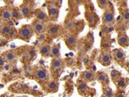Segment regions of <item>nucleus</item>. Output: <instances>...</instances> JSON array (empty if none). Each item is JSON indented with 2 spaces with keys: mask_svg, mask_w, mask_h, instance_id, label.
<instances>
[{
  "mask_svg": "<svg viewBox=\"0 0 129 97\" xmlns=\"http://www.w3.org/2000/svg\"><path fill=\"white\" fill-rule=\"evenodd\" d=\"M35 33H34V30H33L32 25L26 24V25H22L20 28V29L18 30L17 38L22 40L28 42L30 39L32 38V36Z\"/></svg>",
  "mask_w": 129,
  "mask_h": 97,
  "instance_id": "1",
  "label": "nucleus"
},
{
  "mask_svg": "<svg viewBox=\"0 0 129 97\" xmlns=\"http://www.w3.org/2000/svg\"><path fill=\"white\" fill-rule=\"evenodd\" d=\"M102 22L103 25H107L109 27L112 26L114 23V10L111 4L103 12Z\"/></svg>",
  "mask_w": 129,
  "mask_h": 97,
  "instance_id": "2",
  "label": "nucleus"
},
{
  "mask_svg": "<svg viewBox=\"0 0 129 97\" xmlns=\"http://www.w3.org/2000/svg\"><path fill=\"white\" fill-rule=\"evenodd\" d=\"M34 76L38 80L39 82H45L48 80V74H47V70L44 67L36 66L34 69Z\"/></svg>",
  "mask_w": 129,
  "mask_h": 97,
  "instance_id": "3",
  "label": "nucleus"
},
{
  "mask_svg": "<svg viewBox=\"0 0 129 97\" xmlns=\"http://www.w3.org/2000/svg\"><path fill=\"white\" fill-rule=\"evenodd\" d=\"M47 14L49 16L50 20L57 21L59 15V8L54 3H48L47 5Z\"/></svg>",
  "mask_w": 129,
  "mask_h": 97,
  "instance_id": "4",
  "label": "nucleus"
},
{
  "mask_svg": "<svg viewBox=\"0 0 129 97\" xmlns=\"http://www.w3.org/2000/svg\"><path fill=\"white\" fill-rule=\"evenodd\" d=\"M99 63L101 64L103 66H109L112 63V56L110 54L109 50H104L103 49L102 51L101 54L99 57Z\"/></svg>",
  "mask_w": 129,
  "mask_h": 97,
  "instance_id": "5",
  "label": "nucleus"
},
{
  "mask_svg": "<svg viewBox=\"0 0 129 97\" xmlns=\"http://www.w3.org/2000/svg\"><path fill=\"white\" fill-rule=\"evenodd\" d=\"M84 16H85V18H86L89 28H95V27L96 26L97 22H98V16H96V14L93 11L86 10Z\"/></svg>",
  "mask_w": 129,
  "mask_h": 97,
  "instance_id": "6",
  "label": "nucleus"
},
{
  "mask_svg": "<svg viewBox=\"0 0 129 97\" xmlns=\"http://www.w3.org/2000/svg\"><path fill=\"white\" fill-rule=\"evenodd\" d=\"M64 65V61L60 59V57H55L53 58L51 63V71L52 73L55 74L58 73L60 70L63 68Z\"/></svg>",
  "mask_w": 129,
  "mask_h": 97,
  "instance_id": "7",
  "label": "nucleus"
},
{
  "mask_svg": "<svg viewBox=\"0 0 129 97\" xmlns=\"http://www.w3.org/2000/svg\"><path fill=\"white\" fill-rule=\"evenodd\" d=\"M77 41H78V39H77V35L73 33H70L64 38V43H66V46L70 49V50H74L75 47H76L77 45Z\"/></svg>",
  "mask_w": 129,
  "mask_h": 97,
  "instance_id": "8",
  "label": "nucleus"
},
{
  "mask_svg": "<svg viewBox=\"0 0 129 97\" xmlns=\"http://www.w3.org/2000/svg\"><path fill=\"white\" fill-rule=\"evenodd\" d=\"M31 25H32L33 30H34V33L35 34H41V33H42L46 28L45 22H41V21L36 19V18H35V20L33 21V22H32Z\"/></svg>",
  "mask_w": 129,
  "mask_h": 97,
  "instance_id": "9",
  "label": "nucleus"
},
{
  "mask_svg": "<svg viewBox=\"0 0 129 97\" xmlns=\"http://www.w3.org/2000/svg\"><path fill=\"white\" fill-rule=\"evenodd\" d=\"M117 42L121 47H126L129 46V37L125 31H120L117 36Z\"/></svg>",
  "mask_w": 129,
  "mask_h": 97,
  "instance_id": "10",
  "label": "nucleus"
},
{
  "mask_svg": "<svg viewBox=\"0 0 129 97\" xmlns=\"http://www.w3.org/2000/svg\"><path fill=\"white\" fill-rule=\"evenodd\" d=\"M0 19L1 22H8L12 19V13H11V8L5 7L1 9V14H0Z\"/></svg>",
  "mask_w": 129,
  "mask_h": 97,
  "instance_id": "11",
  "label": "nucleus"
},
{
  "mask_svg": "<svg viewBox=\"0 0 129 97\" xmlns=\"http://www.w3.org/2000/svg\"><path fill=\"white\" fill-rule=\"evenodd\" d=\"M47 34L52 36H57L59 35L60 32H61V27L58 24L54 23H50L47 27Z\"/></svg>",
  "mask_w": 129,
  "mask_h": 97,
  "instance_id": "12",
  "label": "nucleus"
},
{
  "mask_svg": "<svg viewBox=\"0 0 129 97\" xmlns=\"http://www.w3.org/2000/svg\"><path fill=\"white\" fill-rule=\"evenodd\" d=\"M95 79L96 81L100 82L103 86H107L109 84V76L107 73H105L104 71H100L97 72L96 75H95Z\"/></svg>",
  "mask_w": 129,
  "mask_h": 97,
  "instance_id": "13",
  "label": "nucleus"
},
{
  "mask_svg": "<svg viewBox=\"0 0 129 97\" xmlns=\"http://www.w3.org/2000/svg\"><path fill=\"white\" fill-rule=\"evenodd\" d=\"M34 14H35V18H36V19L40 20V21H41V22H45V23L50 20L48 14H47L45 11H43V10H41V9L35 10L34 11Z\"/></svg>",
  "mask_w": 129,
  "mask_h": 97,
  "instance_id": "14",
  "label": "nucleus"
},
{
  "mask_svg": "<svg viewBox=\"0 0 129 97\" xmlns=\"http://www.w3.org/2000/svg\"><path fill=\"white\" fill-rule=\"evenodd\" d=\"M20 10H21V12H22V16H23V17L27 18V19H29L31 16H32L33 14H34L32 8H31V6L29 5H21L20 6Z\"/></svg>",
  "mask_w": 129,
  "mask_h": 97,
  "instance_id": "15",
  "label": "nucleus"
},
{
  "mask_svg": "<svg viewBox=\"0 0 129 97\" xmlns=\"http://www.w3.org/2000/svg\"><path fill=\"white\" fill-rule=\"evenodd\" d=\"M113 57L114 59H115V61H117L119 64H121L123 65L125 62V54L122 51V49H115L113 52Z\"/></svg>",
  "mask_w": 129,
  "mask_h": 97,
  "instance_id": "16",
  "label": "nucleus"
},
{
  "mask_svg": "<svg viewBox=\"0 0 129 97\" xmlns=\"http://www.w3.org/2000/svg\"><path fill=\"white\" fill-rule=\"evenodd\" d=\"M95 78V74L94 71L91 70H86L84 72L81 73V79L84 80L85 82H90L93 81Z\"/></svg>",
  "mask_w": 129,
  "mask_h": 97,
  "instance_id": "17",
  "label": "nucleus"
},
{
  "mask_svg": "<svg viewBox=\"0 0 129 97\" xmlns=\"http://www.w3.org/2000/svg\"><path fill=\"white\" fill-rule=\"evenodd\" d=\"M39 52H40L41 55L42 57H47L50 56V53H51V46L49 44L46 42L41 43L39 46Z\"/></svg>",
  "mask_w": 129,
  "mask_h": 97,
  "instance_id": "18",
  "label": "nucleus"
},
{
  "mask_svg": "<svg viewBox=\"0 0 129 97\" xmlns=\"http://www.w3.org/2000/svg\"><path fill=\"white\" fill-rule=\"evenodd\" d=\"M59 82L56 81V80H53V81L47 82L46 88H47V91L48 93H55L59 89Z\"/></svg>",
  "mask_w": 129,
  "mask_h": 97,
  "instance_id": "19",
  "label": "nucleus"
},
{
  "mask_svg": "<svg viewBox=\"0 0 129 97\" xmlns=\"http://www.w3.org/2000/svg\"><path fill=\"white\" fill-rule=\"evenodd\" d=\"M64 28L69 31V32H73L75 30V28H76V23H75L74 20L72 17H69V16L66 17V19L64 20Z\"/></svg>",
  "mask_w": 129,
  "mask_h": 97,
  "instance_id": "20",
  "label": "nucleus"
},
{
  "mask_svg": "<svg viewBox=\"0 0 129 97\" xmlns=\"http://www.w3.org/2000/svg\"><path fill=\"white\" fill-rule=\"evenodd\" d=\"M3 55H4V57H5L6 63H12V62L16 59V53L13 50H9V51L5 52Z\"/></svg>",
  "mask_w": 129,
  "mask_h": 97,
  "instance_id": "21",
  "label": "nucleus"
},
{
  "mask_svg": "<svg viewBox=\"0 0 129 97\" xmlns=\"http://www.w3.org/2000/svg\"><path fill=\"white\" fill-rule=\"evenodd\" d=\"M10 28H11V26L8 22H1V24H0V33H1V35L7 36L10 30Z\"/></svg>",
  "mask_w": 129,
  "mask_h": 97,
  "instance_id": "22",
  "label": "nucleus"
},
{
  "mask_svg": "<svg viewBox=\"0 0 129 97\" xmlns=\"http://www.w3.org/2000/svg\"><path fill=\"white\" fill-rule=\"evenodd\" d=\"M77 88H78V91L80 94H85L88 90V86H87V83L84 80H80V81L78 82V84H77Z\"/></svg>",
  "mask_w": 129,
  "mask_h": 97,
  "instance_id": "23",
  "label": "nucleus"
},
{
  "mask_svg": "<svg viewBox=\"0 0 129 97\" xmlns=\"http://www.w3.org/2000/svg\"><path fill=\"white\" fill-rule=\"evenodd\" d=\"M50 56L52 58L55 57H60V45L59 43L54 44L51 47V53H50Z\"/></svg>",
  "mask_w": 129,
  "mask_h": 97,
  "instance_id": "24",
  "label": "nucleus"
},
{
  "mask_svg": "<svg viewBox=\"0 0 129 97\" xmlns=\"http://www.w3.org/2000/svg\"><path fill=\"white\" fill-rule=\"evenodd\" d=\"M11 13H12V19L15 20H20L23 17L21 10H19L16 8H11Z\"/></svg>",
  "mask_w": 129,
  "mask_h": 97,
  "instance_id": "25",
  "label": "nucleus"
},
{
  "mask_svg": "<svg viewBox=\"0 0 129 97\" xmlns=\"http://www.w3.org/2000/svg\"><path fill=\"white\" fill-rule=\"evenodd\" d=\"M127 83H128V82H126V78L121 77H120L119 79L115 82V84H116V86H117L118 89H122V88H124L126 86V84H127Z\"/></svg>",
  "mask_w": 129,
  "mask_h": 97,
  "instance_id": "26",
  "label": "nucleus"
},
{
  "mask_svg": "<svg viewBox=\"0 0 129 97\" xmlns=\"http://www.w3.org/2000/svg\"><path fill=\"white\" fill-rule=\"evenodd\" d=\"M114 92L112 90V88L109 87V86H103V96H107V97H112L114 96Z\"/></svg>",
  "mask_w": 129,
  "mask_h": 97,
  "instance_id": "27",
  "label": "nucleus"
},
{
  "mask_svg": "<svg viewBox=\"0 0 129 97\" xmlns=\"http://www.w3.org/2000/svg\"><path fill=\"white\" fill-rule=\"evenodd\" d=\"M96 3H97V5H98L100 9L103 10H105L110 5L109 0H96Z\"/></svg>",
  "mask_w": 129,
  "mask_h": 97,
  "instance_id": "28",
  "label": "nucleus"
},
{
  "mask_svg": "<svg viewBox=\"0 0 129 97\" xmlns=\"http://www.w3.org/2000/svg\"><path fill=\"white\" fill-rule=\"evenodd\" d=\"M84 3V0H68V5H69L70 8L81 5Z\"/></svg>",
  "mask_w": 129,
  "mask_h": 97,
  "instance_id": "29",
  "label": "nucleus"
},
{
  "mask_svg": "<svg viewBox=\"0 0 129 97\" xmlns=\"http://www.w3.org/2000/svg\"><path fill=\"white\" fill-rule=\"evenodd\" d=\"M17 35H18V32L16 31V29L14 28V27L11 26V28H10V30L9 34H8L7 37L10 39H15L17 37Z\"/></svg>",
  "mask_w": 129,
  "mask_h": 97,
  "instance_id": "30",
  "label": "nucleus"
},
{
  "mask_svg": "<svg viewBox=\"0 0 129 97\" xmlns=\"http://www.w3.org/2000/svg\"><path fill=\"white\" fill-rule=\"evenodd\" d=\"M110 76H111L112 80H113L114 82H116L120 77L121 74H120V72H119L118 71H116V70H113V71H111V74H110Z\"/></svg>",
  "mask_w": 129,
  "mask_h": 97,
  "instance_id": "31",
  "label": "nucleus"
},
{
  "mask_svg": "<svg viewBox=\"0 0 129 97\" xmlns=\"http://www.w3.org/2000/svg\"><path fill=\"white\" fill-rule=\"evenodd\" d=\"M26 53H28V55L29 56L30 60H33L35 58V56H36V52H35V49L34 47H28V49L26 51Z\"/></svg>",
  "mask_w": 129,
  "mask_h": 97,
  "instance_id": "32",
  "label": "nucleus"
},
{
  "mask_svg": "<svg viewBox=\"0 0 129 97\" xmlns=\"http://www.w3.org/2000/svg\"><path fill=\"white\" fill-rule=\"evenodd\" d=\"M122 21L124 23H128L129 22V10L126 9L122 11Z\"/></svg>",
  "mask_w": 129,
  "mask_h": 97,
  "instance_id": "33",
  "label": "nucleus"
},
{
  "mask_svg": "<svg viewBox=\"0 0 129 97\" xmlns=\"http://www.w3.org/2000/svg\"><path fill=\"white\" fill-rule=\"evenodd\" d=\"M23 71H24V75L26 77H29L31 76V67L29 66V65L28 64H25L23 66Z\"/></svg>",
  "mask_w": 129,
  "mask_h": 97,
  "instance_id": "34",
  "label": "nucleus"
},
{
  "mask_svg": "<svg viewBox=\"0 0 129 97\" xmlns=\"http://www.w3.org/2000/svg\"><path fill=\"white\" fill-rule=\"evenodd\" d=\"M6 65V61L5 59V57H4V55L2 54V56L0 57V71H3V70H5V66Z\"/></svg>",
  "mask_w": 129,
  "mask_h": 97,
  "instance_id": "35",
  "label": "nucleus"
},
{
  "mask_svg": "<svg viewBox=\"0 0 129 97\" xmlns=\"http://www.w3.org/2000/svg\"><path fill=\"white\" fill-rule=\"evenodd\" d=\"M0 44H1V46H6V44L8 43V41H7V40L6 39H5L3 37V35H1V39H0Z\"/></svg>",
  "mask_w": 129,
  "mask_h": 97,
  "instance_id": "36",
  "label": "nucleus"
},
{
  "mask_svg": "<svg viewBox=\"0 0 129 97\" xmlns=\"http://www.w3.org/2000/svg\"><path fill=\"white\" fill-rule=\"evenodd\" d=\"M38 39H39V40H40L41 41H43V40H45V35L42 34V33H41V34H38Z\"/></svg>",
  "mask_w": 129,
  "mask_h": 97,
  "instance_id": "37",
  "label": "nucleus"
},
{
  "mask_svg": "<svg viewBox=\"0 0 129 97\" xmlns=\"http://www.w3.org/2000/svg\"><path fill=\"white\" fill-rule=\"evenodd\" d=\"M4 2L5 4H7V5H9V4H11L13 2V0H4Z\"/></svg>",
  "mask_w": 129,
  "mask_h": 97,
  "instance_id": "38",
  "label": "nucleus"
},
{
  "mask_svg": "<svg viewBox=\"0 0 129 97\" xmlns=\"http://www.w3.org/2000/svg\"><path fill=\"white\" fill-rule=\"evenodd\" d=\"M114 1H116V2H121V1H123V0H114Z\"/></svg>",
  "mask_w": 129,
  "mask_h": 97,
  "instance_id": "39",
  "label": "nucleus"
},
{
  "mask_svg": "<svg viewBox=\"0 0 129 97\" xmlns=\"http://www.w3.org/2000/svg\"><path fill=\"white\" fill-rule=\"evenodd\" d=\"M127 24H128V26H129V22H128V23H127Z\"/></svg>",
  "mask_w": 129,
  "mask_h": 97,
  "instance_id": "40",
  "label": "nucleus"
},
{
  "mask_svg": "<svg viewBox=\"0 0 129 97\" xmlns=\"http://www.w3.org/2000/svg\"><path fill=\"white\" fill-rule=\"evenodd\" d=\"M85 1H86V0H84V2H85Z\"/></svg>",
  "mask_w": 129,
  "mask_h": 97,
  "instance_id": "41",
  "label": "nucleus"
}]
</instances>
